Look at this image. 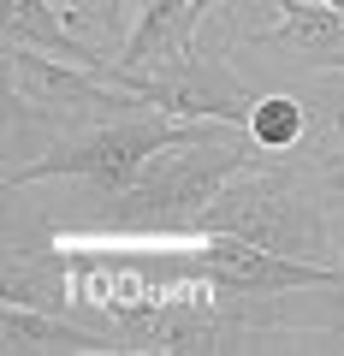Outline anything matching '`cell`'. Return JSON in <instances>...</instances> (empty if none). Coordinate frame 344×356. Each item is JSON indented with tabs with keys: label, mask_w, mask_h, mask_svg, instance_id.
Returning <instances> with one entry per match:
<instances>
[{
	"label": "cell",
	"mask_w": 344,
	"mask_h": 356,
	"mask_svg": "<svg viewBox=\"0 0 344 356\" xmlns=\"http://www.w3.org/2000/svg\"><path fill=\"white\" fill-rule=\"evenodd\" d=\"M77 6H90V13H95V6H113V0H77Z\"/></svg>",
	"instance_id": "8fae6325"
},
{
	"label": "cell",
	"mask_w": 344,
	"mask_h": 356,
	"mask_svg": "<svg viewBox=\"0 0 344 356\" xmlns=\"http://www.w3.org/2000/svg\"><path fill=\"white\" fill-rule=\"evenodd\" d=\"M0 344H6V356H24V350H65V356L125 350V339L83 332V327H72V321H60L54 309H30V303H6V315H0Z\"/></svg>",
	"instance_id": "52a82bcc"
},
{
	"label": "cell",
	"mask_w": 344,
	"mask_h": 356,
	"mask_svg": "<svg viewBox=\"0 0 344 356\" xmlns=\"http://www.w3.org/2000/svg\"><path fill=\"white\" fill-rule=\"evenodd\" d=\"M332 65H338V72H344V48H338V54H332Z\"/></svg>",
	"instance_id": "7c38bea8"
},
{
	"label": "cell",
	"mask_w": 344,
	"mask_h": 356,
	"mask_svg": "<svg viewBox=\"0 0 344 356\" xmlns=\"http://www.w3.org/2000/svg\"><path fill=\"white\" fill-rule=\"evenodd\" d=\"M255 154H268L261 143L243 131V137H226V131H202L190 143H172L161 149L142 178L131 191H119V214L125 220H161V214H202L220 191H226L238 172H249Z\"/></svg>",
	"instance_id": "7a4b0ae2"
},
{
	"label": "cell",
	"mask_w": 344,
	"mask_h": 356,
	"mask_svg": "<svg viewBox=\"0 0 344 356\" xmlns=\"http://www.w3.org/2000/svg\"><path fill=\"white\" fill-rule=\"evenodd\" d=\"M202 131H208L202 119H172V113L101 125V131H90V137H77V143L48 149L42 161H30V166H13V172H6V191L36 184V178H83V184H95V191L119 196V191H131V184L142 178V166H149L161 149L190 143V137H202Z\"/></svg>",
	"instance_id": "6da1fadb"
},
{
	"label": "cell",
	"mask_w": 344,
	"mask_h": 356,
	"mask_svg": "<svg viewBox=\"0 0 344 356\" xmlns=\"http://www.w3.org/2000/svg\"><path fill=\"white\" fill-rule=\"evenodd\" d=\"M338 131H344V113H338Z\"/></svg>",
	"instance_id": "4fadbf2b"
},
{
	"label": "cell",
	"mask_w": 344,
	"mask_h": 356,
	"mask_svg": "<svg viewBox=\"0 0 344 356\" xmlns=\"http://www.w3.org/2000/svg\"><path fill=\"white\" fill-rule=\"evenodd\" d=\"M196 0H149L137 18V30H131L125 54H119V65L125 72H166V65L190 60V30H196Z\"/></svg>",
	"instance_id": "8992f818"
},
{
	"label": "cell",
	"mask_w": 344,
	"mask_h": 356,
	"mask_svg": "<svg viewBox=\"0 0 344 356\" xmlns=\"http://www.w3.org/2000/svg\"><path fill=\"white\" fill-rule=\"evenodd\" d=\"M190 273L214 297H279V291H309V285H338L344 280V267L303 261V255L231 238V232H214L202 243V255H190Z\"/></svg>",
	"instance_id": "5b68a950"
},
{
	"label": "cell",
	"mask_w": 344,
	"mask_h": 356,
	"mask_svg": "<svg viewBox=\"0 0 344 356\" xmlns=\"http://www.w3.org/2000/svg\"><path fill=\"white\" fill-rule=\"evenodd\" d=\"M243 131H249L261 149H291V143L303 137V102H291V95H261Z\"/></svg>",
	"instance_id": "30bf717a"
},
{
	"label": "cell",
	"mask_w": 344,
	"mask_h": 356,
	"mask_svg": "<svg viewBox=\"0 0 344 356\" xmlns=\"http://www.w3.org/2000/svg\"><path fill=\"white\" fill-rule=\"evenodd\" d=\"M279 6V24L273 30H261V48H291V54H303V60H315V65H332V54L344 48V13L338 6H309V0H273Z\"/></svg>",
	"instance_id": "ba28073f"
},
{
	"label": "cell",
	"mask_w": 344,
	"mask_h": 356,
	"mask_svg": "<svg viewBox=\"0 0 344 356\" xmlns=\"http://www.w3.org/2000/svg\"><path fill=\"white\" fill-rule=\"evenodd\" d=\"M196 232L202 238L231 232V238L268 243V250L303 255V261L327 255V220H320V208L303 191H291V178H279V172H243V184H226L196 214Z\"/></svg>",
	"instance_id": "3957f363"
},
{
	"label": "cell",
	"mask_w": 344,
	"mask_h": 356,
	"mask_svg": "<svg viewBox=\"0 0 344 356\" xmlns=\"http://www.w3.org/2000/svg\"><path fill=\"white\" fill-rule=\"evenodd\" d=\"M0 291H6V303H30V309H54V315H60V309L77 297L72 255H13Z\"/></svg>",
	"instance_id": "9c48e42d"
},
{
	"label": "cell",
	"mask_w": 344,
	"mask_h": 356,
	"mask_svg": "<svg viewBox=\"0 0 344 356\" xmlns=\"http://www.w3.org/2000/svg\"><path fill=\"white\" fill-rule=\"evenodd\" d=\"M95 72L107 77V83L131 89V95H142L149 107H166L172 119H220V125H249L255 113V95H243V83L226 72L220 60H202V54H190V60L166 65V72H125V65H95Z\"/></svg>",
	"instance_id": "277c9868"
}]
</instances>
